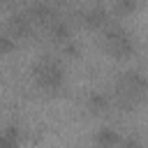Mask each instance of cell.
<instances>
[{"label":"cell","mask_w":148,"mask_h":148,"mask_svg":"<svg viewBox=\"0 0 148 148\" xmlns=\"http://www.w3.org/2000/svg\"><path fill=\"white\" fill-rule=\"evenodd\" d=\"M146 99H148V76L139 69L123 72L113 86V95H111L113 106H118L123 111H132L139 104H143Z\"/></svg>","instance_id":"1"},{"label":"cell","mask_w":148,"mask_h":148,"mask_svg":"<svg viewBox=\"0 0 148 148\" xmlns=\"http://www.w3.org/2000/svg\"><path fill=\"white\" fill-rule=\"evenodd\" d=\"M102 46L109 56L118 58V60H125V58H132L134 51H136V44H134V37L123 28V25H113L109 23L104 28V37H102Z\"/></svg>","instance_id":"2"},{"label":"cell","mask_w":148,"mask_h":148,"mask_svg":"<svg viewBox=\"0 0 148 148\" xmlns=\"http://www.w3.org/2000/svg\"><path fill=\"white\" fill-rule=\"evenodd\" d=\"M32 79L42 90L53 92V90H60V86L65 83V72L56 58H42L32 67Z\"/></svg>","instance_id":"3"},{"label":"cell","mask_w":148,"mask_h":148,"mask_svg":"<svg viewBox=\"0 0 148 148\" xmlns=\"http://www.w3.org/2000/svg\"><path fill=\"white\" fill-rule=\"evenodd\" d=\"M79 18H81V23H83L86 28H90V30H104V28L111 23V12H109L106 7H102V5H90V7H86V9L79 14Z\"/></svg>","instance_id":"4"},{"label":"cell","mask_w":148,"mask_h":148,"mask_svg":"<svg viewBox=\"0 0 148 148\" xmlns=\"http://www.w3.org/2000/svg\"><path fill=\"white\" fill-rule=\"evenodd\" d=\"M32 18L28 16V14H14L12 18H9V25H7V32L14 37V39H23V37H28L30 32H32Z\"/></svg>","instance_id":"5"},{"label":"cell","mask_w":148,"mask_h":148,"mask_svg":"<svg viewBox=\"0 0 148 148\" xmlns=\"http://www.w3.org/2000/svg\"><path fill=\"white\" fill-rule=\"evenodd\" d=\"M120 141V134L113 127H99L95 132V146L97 148H116Z\"/></svg>","instance_id":"6"},{"label":"cell","mask_w":148,"mask_h":148,"mask_svg":"<svg viewBox=\"0 0 148 148\" xmlns=\"http://www.w3.org/2000/svg\"><path fill=\"white\" fill-rule=\"evenodd\" d=\"M21 146V130L16 125L0 127V148H18Z\"/></svg>","instance_id":"7"},{"label":"cell","mask_w":148,"mask_h":148,"mask_svg":"<svg viewBox=\"0 0 148 148\" xmlns=\"http://www.w3.org/2000/svg\"><path fill=\"white\" fill-rule=\"evenodd\" d=\"M111 106H113V102H111V97L104 95V92H92V95L88 97V109H90L92 113H106Z\"/></svg>","instance_id":"8"},{"label":"cell","mask_w":148,"mask_h":148,"mask_svg":"<svg viewBox=\"0 0 148 148\" xmlns=\"http://www.w3.org/2000/svg\"><path fill=\"white\" fill-rule=\"evenodd\" d=\"M139 9L136 0H111V14L116 16H130Z\"/></svg>","instance_id":"9"},{"label":"cell","mask_w":148,"mask_h":148,"mask_svg":"<svg viewBox=\"0 0 148 148\" xmlns=\"http://www.w3.org/2000/svg\"><path fill=\"white\" fill-rule=\"evenodd\" d=\"M16 49V39L9 32H0V56H7Z\"/></svg>","instance_id":"10"},{"label":"cell","mask_w":148,"mask_h":148,"mask_svg":"<svg viewBox=\"0 0 148 148\" xmlns=\"http://www.w3.org/2000/svg\"><path fill=\"white\" fill-rule=\"evenodd\" d=\"M116 148H143L134 136H120V141H118V146Z\"/></svg>","instance_id":"11"},{"label":"cell","mask_w":148,"mask_h":148,"mask_svg":"<svg viewBox=\"0 0 148 148\" xmlns=\"http://www.w3.org/2000/svg\"><path fill=\"white\" fill-rule=\"evenodd\" d=\"M136 2H139V7H141V5H148V0H136Z\"/></svg>","instance_id":"12"}]
</instances>
